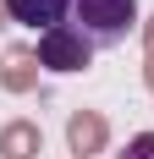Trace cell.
Instances as JSON below:
<instances>
[{
    "instance_id": "1",
    "label": "cell",
    "mask_w": 154,
    "mask_h": 159,
    "mask_svg": "<svg viewBox=\"0 0 154 159\" xmlns=\"http://www.w3.org/2000/svg\"><path fill=\"white\" fill-rule=\"evenodd\" d=\"M72 28L94 49H116L138 33V0H72Z\"/></svg>"
},
{
    "instance_id": "2",
    "label": "cell",
    "mask_w": 154,
    "mask_h": 159,
    "mask_svg": "<svg viewBox=\"0 0 154 159\" xmlns=\"http://www.w3.org/2000/svg\"><path fill=\"white\" fill-rule=\"evenodd\" d=\"M88 61H94V44L72 28V22L39 39V66H44V71H61V77H72V71H83Z\"/></svg>"
},
{
    "instance_id": "3",
    "label": "cell",
    "mask_w": 154,
    "mask_h": 159,
    "mask_svg": "<svg viewBox=\"0 0 154 159\" xmlns=\"http://www.w3.org/2000/svg\"><path fill=\"white\" fill-rule=\"evenodd\" d=\"M6 16H11L17 28H28V33H55L72 22V0H6Z\"/></svg>"
},
{
    "instance_id": "4",
    "label": "cell",
    "mask_w": 154,
    "mask_h": 159,
    "mask_svg": "<svg viewBox=\"0 0 154 159\" xmlns=\"http://www.w3.org/2000/svg\"><path fill=\"white\" fill-rule=\"evenodd\" d=\"M116 159H154V132H138V137H132Z\"/></svg>"
}]
</instances>
